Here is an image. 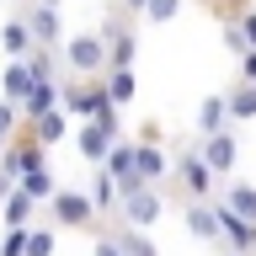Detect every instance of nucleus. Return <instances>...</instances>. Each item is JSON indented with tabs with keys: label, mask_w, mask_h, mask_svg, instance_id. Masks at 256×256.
<instances>
[{
	"label": "nucleus",
	"mask_w": 256,
	"mask_h": 256,
	"mask_svg": "<svg viewBox=\"0 0 256 256\" xmlns=\"http://www.w3.org/2000/svg\"><path fill=\"white\" fill-rule=\"evenodd\" d=\"M91 256H123V246H118V240H112V235H96Z\"/></svg>",
	"instance_id": "obj_31"
},
{
	"label": "nucleus",
	"mask_w": 256,
	"mask_h": 256,
	"mask_svg": "<svg viewBox=\"0 0 256 256\" xmlns=\"http://www.w3.org/2000/svg\"><path fill=\"white\" fill-rule=\"evenodd\" d=\"M27 70H32V86L59 80V75H54V48H32V54H27Z\"/></svg>",
	"instance_id": "obj_25"
},
{
	"label": "nucleus",
	"mask_w": 256,
	"mask_h": 256,
	"mask_svg": "<svg viewBox=\"0 0 256 256\" xmlns=\"http://www.w3.org/2000/svg\"><path fill=\"white\" fill-rule=\"evenodd\" d=\"M59 107L70 112V118H107V112H118L107 102V91H102V75L86 80V86H64V91H59Z\"/></svg>",
	"instance_id": "obj_5"
},
{
	"label": "nucleus",
	"mask_w": 256,
	"mask_h": 256,
	"mask_svg": "<svg viewBox=\"0 0 256 256\" xmlns=\"http://www.w3.org/2000/svg\"><path fill=\"white\" fill-rule=\"evenodd\" d=\"M230 214H240L246 224H256V182H224V198H219Z\"/></svg>",
	"instance_id": "obj_16"
},
{
	"label": "nucleus",
	"mask_w": 256,
	"mask_h": 256,
	"mask_svg": "<svg viewBox=\"0 0 256 256\" xmlns=\"http://www.w3.org/2000/svg\"><path fill=\"white\" fill-rule=\"evenodd\" d=\"M112 240L123 246V256H160L155 240L144 235V230H134V224H118V230H112Z\"/></svg>",
	"instance_id": "obj_23"
},
{
	"label": "nucleus",
	"mask_w": 256,
	"mask_h": 256,
	"mask_svg": "<svg viewBox=\"0 0 256 256\" xmlns=\"http://www.w3.org/2000/svg\"><path fill=\"white\" fill-rule=\"evenodd\" d=\"M102 38H107V70H128V64H134V54H139V38H134V27L112 22Z\"/></svg>",
	"instance_id": "obj_11"
},
{
	"label": "nucleus",
	"mask_w": 256,
	"mask_h": 256,
	"mask_svg": "<svg viewBox=\"0 0 256 256\" xmlns=\"http://www.w3.org/2000/svg\"><path fill=\"white\" fill-rule=\"evenodd\" d=\"M43 6H59V0H43Z\"/></svg>",
	"instance_id": "obj_35"
},
{
	"label": "nucleus",
	"mask_w": 256,
	"mask_h": 256,
	"mask_svg": "<svg viewBox=\"0 0 256 256\" xmlns=\"http://www.w3.org/2000/svg\"><path fill=\"white\" fill-rule=\"evenodd\" d=\"M27 91H32V70H27V59H11L6 70H0V96H6L11 107H22V102H27Z\"/></svg>",
	"instance_id": "obj_14"
},
{
	"label": "nucleus",
	"mask_w": 256,
	"mask_h": 256,
	"mask_svg": "<svg viewBox=\"0 0 256 256\" xmlns=\"http://www.w3.org/2000/svg\"><path fill=\"white\" fill-rule=\"evenodd\" d=\"M160 139H166V128H160V123H144L139 128V144H160Z\"/></svg>",
	"instance_id": "obj_33"
},
{
	"label": "nucleus",
	"mask_w": 256,
	"mask_h": 256,
	"mask_svg": "<svg viewBox=\"0 0 256 256\" xmlns=\"http://www.w3.org/2000/svg\"><path fill=\"white\" fill-rule=\"evenodd\" d=\"M123 6H128V11H144V6H150V0H123Z\"/></svg>",
	"instance_id": "obj_34"
},
{
	"label": "nucleus",
	"mask_w": 256,
	"mask_h": 256,
	"mask_svg": "<svg viewBox=\"0 0 256 256\" xmlns=\"http://www.w3.org/2000/svg\"><path fill=\"white\" fill-rule=\"evenodd\" d=\"M134 171H139V182L160 187V182L171 176V160H166V150H160V144H139V139H134Z\"/></svg>",
	"instance_id": "obj_10"
},
{
	"label": "nucleus",
	"mask_w": 256,
	"mask_h": 256,
	"mask_svg": "<svg viewBox=\"0 0 256 256\" xmlns=\"http://www.w3.org/2000/svg\"><path fill=\"white\" fill-rule=\"evenodd\" d=\"M102 91H107L112 107H128V102L139 96V75H134V64H128V70H107V75H102Z\"/></svg>",
	"instance_id": "obj_15"
},
{
	"label": "nucleus",
	"mask_w": 256,
	"mask_h": 256,
	"mask_svg": "<svg viewBox=\"0 0 256 256\" xmlns=\"http://www.w3.org/2000/svg\"><path fill=\"white\" fill-rule=\"evenodd\" d=\"M118 139H123V128H118V112H107V118H80L75 150H80V160L102 166V160H107V150H112Z\"/></svg>",
	"instance_id": "obj_3"
},
{
	"label": "nucleus",
	"mask_w": 256,
	"mask_h": 256,
	"mask_svg": "<svg viewBox=\"0 0 256 256\" xmlns=\"http://www.w3.org/2000/svg\"><path fill=\"white\" fill-rule=\"evenodd\" d=\"M64 134H70V112H64V107H54V112H43V118H32V123H27V139H38L43 150H54Z\"/></svg>",
	"instance_id": "obj_13"
},
{
	"label": "nucleus",
	"mask_w": 256,
	"mask_h": 256,
	"mask_svg": "<svg viewBox=\"0 0 256 256\" xmlns=\"http://www.w3.org/2000/svg\"><path fill=\"white\" fill-rule=\"evenodd\" d=\"M0 256H27V230H11L0 240Z\"/></svg>",
	"instance_id": "obj_28"
},
{
	"label": "nucleus",
	"mask_w": 256,
	"mask_h": 256,
	"mask_svg": "<svg viewBox=\"0 0 256 256\" xmlns=\"http://www.w3.org/2000/svg\"><path fill=\"white\" fill-rule=\"evenodd\" d=\"M224 48H230L235 59H240V54H246V32H240L235 22H224Z\"/></svg>",
	"instance_id": "obj_29"
},
{
	"label": "nucleus",
	"mask_w": 256,
	"mask_h": 256,
	"mask_svg": "<svg viewBox=\"0 0 256 256\" xmlns=\"http://www.w3.org/2000/svg\"><path fill=\"white\" fill-rule=\"evenodd\" d=\"M139 16H144V22H155V27H166V22H176V16H182V0H150Z\"/></svg>",
	"instance_id": "obj_26"
},
{
	"label": "nucleus",
	"mask_w": 256,
	"mask_h": 256,
	"mask_svg": "<svg viewBox=\"0 0 256 256\" xmlns=\"http://www.w3.org/2000/svg\"><path fill=\"white\" fill-rule=\"evenodd\" d=\"M251 256H256V246H251Z\"/></svg>",
	"instance_id": "obj_37"
},
{
	"label": "nucleus",
	"mask_w": 256,
	"mask_h": 256,
	"mask_svg": "<svg viewBox=\"0 0 256 256\" xmlns=\"http://www.w3.org/2000/svg\"><path fill=\"white\" fill-rule=\"evenodd\" d=\"M224 128H230V102L224 96H203V107H198V139L224 134Z\"/></svg>",
	"instance_id": "obj_19"
},
{
	"label": "nucleus",
	"mask_w": 256,
	"mask_h": 256,
	"mask_svg": "<svg viewBox=\"0 0 256 256\" xmlns=\"http://www.w3.org/2000/svg\"><path fill=\"white\" fill-rule=\"evenodd\" d=\"M187 235L192 240H203V246H224L219 240V214H214V203H187Z\"/></svg>",
	"instance_id": "obj_12"
},
{
	"label": "nucleus",
	"mask_w": 256,
	"mask_h": 256,
	"mask_svg": "<svg viewBox=\"0 0 256 256\" xmlns=\"http://www.w3.org/2000/svg\"><path fill=\"white\" fill-rule=\"evenodd\" d=\"M54 246H59V235H54L48 224H43V230L27 224V256H54Z\"/></svg>",
	"instance_id": "obj_27"
},
{
	"label": "nucleus",
	"mask_w": 256,
	"mask_h": 256,
	"mask_svg": "<svg viewBox=\"0 0 256 256\" xmlns=\"http://www.w3.org/2000/svg\"><path fill=\"white\" fill-rule=\"evenodd\" d=\"M171 182H176V187H182V192H187L192 203H208V198H214V182H219V176H214V171H208V166H203V155H198V144H192L187 155L176 160Z\"/></svg>",
	"instance_id": "obj_4"
},
{
	"label": "nucleus",
	"mask_w": 256,
	"mask_h": 256,
	"mask_svg": "<svg viewBox=\"0 0 256 256\" xmlns=\"http://www.w3.org/2000/svg\"><path fill=\"white\" fill-rule=\"evenodd\" d=\"M22 22L32 27V43H38V48H59V43H64V22H59V6H43V0H32Z\"/></svg>",
	"instance_id": "obj_9"
},
{
	"label": "nucleus",
	"mask_w": 256,
	"mask_h": 256,
	"mask_svg": "<svg viewBox=\"0 0 256 256\" xmlns=\"http://www.w3.org/2000/svg\"><path fill=\"white\" fill-rule=\"evenodd\" d=\"M198 155H203V166L219 176V182H230V171H235V160H240V139H235V128L198 139Z\"/></svg>",
	"instance_id": "obj_8"
},
{
	"label": "nucleus",
	"mask_w": 256,
	"mask_h": 256,
	"mask_svg": "<svg viewBox=\"0 0 256 256\" xmlns=\"http://www.w3.org/2000/svg\"><path fill=\"white\" fill-rule=\"evenodd\" d=\"M0 48H6V54H11V59H27L32 48V27L27 22H22V16H11V22H6V27H0Z\"/></svg>",
	"instance_id": "obj_20"
},
{
	"label": "nucleus",
	"mask_w": 256,
	"mask_h": 256,
	"mask_svg": "<svg viewBox=\"0 0 256 256\" xmlns=\"http://www.w3.org/2000/svg\"><path fill=\"white\" fill-rule=\"evenodd\" d=\"M235 27L246 32V48H256V11H240V16H235Z\"/></svg>",
	"instance_id": "obj_30"
},
{
	"label": "nucleus",
	"mask_w": 256,
	"mask_h": 256,
	"mask_svg": "<svg viewBox=\"0 0 256 256\" xmlns=\"http://www.w3.org/2000/svg\"><path fill=\"white\" fill-rule=\"evenodd\" d=\"M59 59L70 64L75 75L96 80V75H107V38H102V32H75V38L59 43Z\"/></svg>",
	"instance_id": "obj_1"
},
{
	"label": "nucleus",
	"mask_w": 256,
	"mask_h": 256,
	"mask_svg": "<svg viewBox=\"0 0 256 256\" xmlns=\"http://www.w3.org/2000/svg\"><path fill=\"white\" fill-rule=\"evenodd\" d=\"M16 187L27 192V198H32V203H38V208H48V198L59 192V182H54V171H48V166H38V171H27V176H22V182H16Z\"/></svg>",
	"instance_id": "obj_22"
},
{
	"label": "nucleus",
	"mask_w": 256,
	"mask_h": 256,
	"mask_svg": "<svg viewBox=\"0 0 256 256\" xmlns=\"http://www.w3.org/2000/svg\"><path fill=\"white\" fill-rule=\"evenodd\" d=\"M240 80H251V86H256V48L240 54Z\"/></svg>",
	"instance_id": "obj_32"
},
{
	"label": "nucleus",
	"mask_w": 256,
	"mask_h": 256,
	"mask_svg": "<svg viewBox=\"0 0 256 256\" xmlns=\"http://www.w3.org/2000/svg\"><path fill=\"white\" fill-rule=\"evenodd\" d=\"M59 91H64L59 80H43V86H32V91H27V102H22L16 112L32 123V118H43V112H54V107H59Z\"/></svg>",
	"instance_id": "obj_17"
},
{
	"label": "nucleus",
	"mask_w": 256,
	"mask_h": 256,
	"mask_svg": "<svg viewBox=\"0 0 256 256\" xmlns=\"http://www.w3.org/2000/svg\"><path fill=\"white\" fill-rule=\"evenodd\" d=\"M91 203H96V214H112V208H118V182H112L102 166L91 171Z\"/></svg>",
	"instance_id": "obj_24"
},
{
	"label": "nucleus",
	"mask_w": 256,
	"mask_h": 256,
	"mask_svg": "<svg viewBox=\"0 0 256 256\" xmlns=\"http://www.w3.org/2000/svg\"><path fill=\"white\" fill-rule=\"evenodd\" d=\"M224 256H240V251H224Z\"/></svg>",
	"instance_id": "obj_36"
},
{
	"label": "nucleus",
	"mask_w": 256,
	"mask_h": 256,
	"mask_svg": "<svg viewBox=\"0 0 256 256\" xmlns=\"http://www.w3.org/2000/svg\"><path fill=\"white\" fill-rule=\"evenodd\" d=\"M48 214H54L64 230H86V224L96 219V203H91V192H80V187H59L48 198Z\"/></svg>",
	"instance_id": "obj_7"
},
{
	"label": "nucleus",
	"mask_w": 256,
	"mask_h": 256,
	"mask_svg": "<svg viewBox=\"0 0 256 256\" xmlns=\"http://www.w3.org/2000/svg\"><path fill=\"white\" fill-rule=\"evenodd\" d=\"M224 102H230V123H251V118H256V86H251V80L230 86Z\"/></svg>",
	"instance_id": "obj_21"
},
{
	"label": "nucleus",
	"mask_w": 256,
	"mask_h": 256,
	"mask_svg": "<svg viewBox=\"0 0 256 256\" xmlns=\"http://www.w3.org/2000/svg\"><path fill=\"white\" fill-rule=\"evenodd\" d=\"M38 166H48L38 139H6V150H0V182L16 187V182H22L27 171H38Z\"/></svg>",
	"instance_id": "obj_6"
},
{
	"label": "nucleus",
	"mask_w": 256,
	"mask_h": 256,
	"mask_svg": "<svg viewBox=\"0 0 256 256\" xmlns=\"http://www.w3.org/2000/svg\"><path fill=\"white\" fill-rule=\"evenodd\" d=\"M32 214H38V203H32L22 187H11L6 198H0V219L11 224V230H27V224H32Z\"/></svg>",
	"instance_id": "obj_18"
},
{
	"label": "nucleus",
	"mask_w": 256,
	"mask_h": 256,
	"mask_svg": "<svg viewBox=\"0 0 256 256\" xmlns=\"http://www.w3.org/2000/svg\"><path fill=\"white\" fill-rule=\"evenodd\" d=\"M112 214H118V224H134V230H155V224H160V214H166V198H160V187H150V182H144V187L123 192Z\"/></svg>",
	"instance_id": "obj_2"
}]
</instances>
